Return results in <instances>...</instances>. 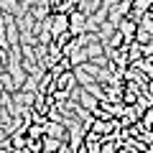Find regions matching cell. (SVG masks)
Listing matches in <instances>:
<instances>
[{
  "mask_svg": "<svg viewBox=\"0 0 153 153\" xmlns=\"http://www.w3.org/2000/svg\"><path fill=\"white\" fill-rule=\"evenodd\" d=\"M87 26H89L87 13H82V10L69 13V33L71 36H84V33H87Z\"/></svg>",
  "mask_w": 153,
  "mask_h": 153,
  "instance_id": "6da1fadb",
  "label": "cell"
},
{
  "mask_svg": "<svg viewBox=\"0 0 153 153\" xmlns=\"http://www.w3.org/2000/svg\"><path fill=\"white\" fill-rule=\"evenodd\" d=\"M49 26H51V36H61V33L69 31V16H64V13H51Z\"/></svg>",
  "mask_w": 153,
  "mask_h": 153,
  "instance_id": "7a4b0ae2",
  "label": "cell"
},
{
  "mask_svg": "<svg viewBox=\"0 0 153 153\" xmlns=\"http://www.w3.org/2000/svg\"><path fill=\"white\" fill-rule=\"evenodd\" d=\"M100 143H102V135L94 133V130H87V133H84V140H82L79 153H100Z\"/></svg>",
  "mask_w": 153,
  "mask_h": 153,
  "instance_id": "3957f363",
  "label": "cell"
},
{
  "mask_svg": "<svg viewBox=\"0 0 153 153\" xmlns=\"http://www.w3.org/2000/svg\"><path fill=\"white\" fill-rule=\"evenodd\" d=\"M135 31H138V23L130 21V18H123V21L117 23V33H120L123 41H128V44L135 41Z\"/></svg>",
  "mask_w": 153,
  "mask_h": 153,
  "instance_id": "277c9868",
  "label": "cell"
},
{
  "mask_svg": "<svg viewBox=\"0 0 153 153\" xmlns=\"http://www.w3.org/2000/svg\"><path fill=\"white\" fill-rule=\"evenodd\" d=\"M115 128H120V125H117V117H107V120H102V117H94L89 130L100 133V135H107V133H112Z\"/></svg>",
  "mask_w": 153,
  "mask_h": 153,
  "instance_id": "5b68a950",
  "label": "cell"
},
{
  "mask_svg": "<svg viewBox=\"0 0 153 153\" xmlns=\"http://www.w3.org/2000/svg\"><path fill=\"white\" fill-rule=\"evenodd\" d=\"M54 82H56V89L71 92V89H74V84H76V74H74V69H69V71H61V74L54 79Z\"/></svg>",
  "mask_w": 153,
  "mask_h": 153,
  "instance_id": "8992f818",
  "label": "cell"
},
{
  "mask_svg": "<svg viewBox=\"0 0 153 153\" xmlns=\"http://www.w3.org/2000/svg\"><path fill=\"white\" fill-rule=\"evenodd\" d=\"M79 5H82V0H61L54 13H64V16H69V13L79 10Z\"/></svg>",
  "mask_w": 153,
  "mask_h": 153,
  "instance_id": "52a82bcc",
  "label": "cell"
},
{
  "mask_svg": "<svg viewBox=\"0 0 153 153\" xmlns=\"http://www.w3.org/2000/svg\"><path fill=\"white\" fill-rule=\"evenodd\" d=\"M59 143H61V138H54V135H44V138H41V148H44V153L59 151Z\"/></svg>",
  "mask_w": 153,
  "mask_h": 153,
  "instance_id": "ba28073f",
  "label": "cell"
},
{
  "mask_svg": "<svg viewBox=\"0 0 153 153\" xmlns=\"http://www.w3.org/2000/svg\"><path fill=\"white\" fill-rule=\"evenodd\" d=\"M130 66H135L138 71H143L146 76H153V64H151V59H146V56H140L138 61H133Z\"/></svg>",
  "mask_w": 153,
  "mask_h": 153,
  "instance_id": "9c48e42d",
  "label": "cell"
},
{
  "mask_svg": "<svg viewBox=\"0 0 153 153\" xmlns=\"http://www.w3.org/2000/svg\"><path fill=\"white\" fill-rule=\"evenodd\" d=\"M26 135H28V138H38V140H41V138L46 135V130H44L41 123H31V125L26 128Z\"/></svg>",
  "mask_w": 153,
  "mask_h": 153,
  "instance_id": "30bf717a",
  "label": "cell"
},
{
  "mask_svg": "<svg viewBox=\"0 0 153 153\" xmlns=\"http://www.w3.org/2000/svg\"><path fill=\"white\" fill-rule=\"evenodd\" d=\"M140 56H143V46L133 41V44L128 46V61H130V64H133V61H138V59H140Z\"/></svg>",
  "mask_w": 153,
  "mask_h": 153,
  "instance_id": "8fae6325",
  "label": "cell"
},
{
  "mask_svg": "<svg viewBox=\"0 0 153 153\" xmlns=\"http://www.w3.org/2000/svg\"><path fill=\"white\" fill-rule=\"evenodd\" d=\"M26 153H44L41 140H38V138H28V143H26Z\"/></svg>",
  "mask_w": 153,
  "mask_h": 153,
  "instance_id": "7c38bea8",
  "label": "cell"
},
{
  "mask_svg": "<svg viewBox=\"0 0 153 153\" xmlns=\"http://www.w3.org/2000/svg\"><path fill=\"white\" fill-rule=\"evenodd\" d=\"M5 64H8V49H0V74L5 71Z\"/></svg>",
  "mask_w": 153,
  "mask_h": 153,
  "instance_id": "4fadbf2b",
  "label": "cell"
},
{
  "mask_svg": "<svg viewBox=\"0 0 153 153\" xmlns=\"http://www.w3.org/2000/svg\"><path fill=\"white\" fill-rule=\"evenodd\" d=\"M46 3H49V8H51V13H54V10H56V5H59L61 0H46Z\"/></svg>",
  "mask_w": 153,
  "mask_h": 153,
  "instance_id": "5bb4252c",
  "label": "cell"
},
{
  "mask_svg": "<svg viewBox=\"0 0 153 153\" xmlns=\"http://www.w3.org/2000/svg\"><path fill=\"white\" fill-rule=\"evenodd\" d=\"M148 94H151V97H153V76H151V79H148Z\"/></svg>",
  "mask_w": 153,
  "mask_h": 153,
  "instance_id": "9a60e30c",
  "label": "cell"
},
{
  "mask_svg": "<svg viewBox=\"0 0 153 153\" xmlns=\"http://www.w3.org/2000/svg\"><path fill=\"white\" fill-rule=\"evenodd\" d=\"M146 59H151V64H153V54H151V56H146Z\"/></svg>",
  "mask_w": 153,
  "mask_h": 153,
  "instance_id": "2e32d148",
  "label": "cell"
},
{
  "mask_svg": "<svg viewBox=\"0 0 153 153\" xmlns=\"http://www.w3.org/2000/svg\"><path fill=\"white\" fill-rule=\"evenodd\" d=\"M151 21H153V13H151Z\"/></svg>",
  "mask_w": 153,
  "mask_h": 153,
  "instance_id": "e0dca14e",
  "label": "cell"
}]
</instances>
